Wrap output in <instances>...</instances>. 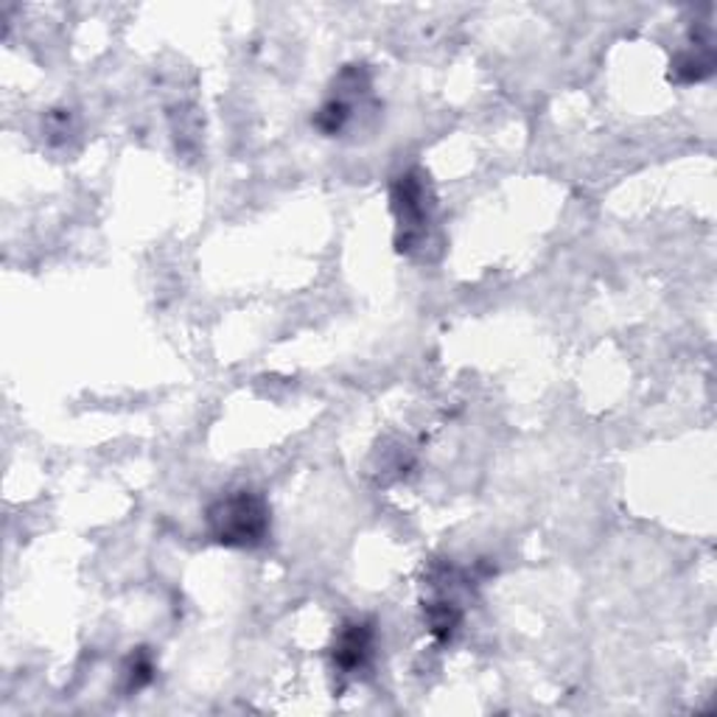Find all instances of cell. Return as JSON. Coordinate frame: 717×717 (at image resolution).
Instances as JSON below:
<instances>
[{"instance_id": "obj_6", "label": "cell", "mask_w": 717, "mask_h": 717, "mask_svg": "<svg viewBox=\"0 0 717 717\" xmlns=\"http://www.w3.org/2000/svg\"><path fill=\"white\" fill-rule=\"evenodd\" d=\"M151 675H155V664H151V658L146 656L144 651L135 653V656L129 658L127 669H124V678H127L129 693H138V689H144L146 684L151 682Z\"/></svg>"}, {"instance_id": "obj_3", "label": "cell", "mask_w": 717, "mask_h": 717, "mask_svg": "<svg viewBox=\"0 0 717 717\" xmlns=\"http://www.w3.org/2000/svg\"><path fill=\"white\" fill-rule=\"evenodd\" d=\"M373 642H376L373 622L368 620L345 622L337 642H334V667L342 669L345 675L362 669L365 664L370 662V656H373Z\"/></svg>"}, {"instance_id": "obj_1", "label": "cell", "mask_w": 717, "mask_h": 717, "mask_svg": "<svg viewBox=\"0 0 717 717\" xmlns=\"http://www.w3.org/2000/svg\"><path fill=\"white\" fill-rule=\"evenodd\" d=\"M208 536L222 547L253 549L270 536V507L255 491H230L205 513Z\"/></svg>"}, {"instance_id": "obj_2", "label": "cell", "mask_w": 717, "mask_h": 717, "mask_svg": "<svg viewBox=\"0 0 717 717\" xmlns=\"http://www.w3.org/2000/svg\"><path fill=\"white\" fill-rule=\"evenodd\" d=\"M392 211L398 217V250L412 253L426 242L432 222V199L421 171H404L392 182Z\"/></svg>"}, {"instance_id": "obj_5", "label": "cell", "mask_w": 717, "mask_h": 717, "mask_svg": "<svg viewBox=\"0 0 717 717\" xmlns=\"http://www.w3.org/2000/svg\"><path fill=\"white\" fill-rule=\"evenodd\" d=\"M711 67H715L711 40H704V43L695 45V51H682L675 56L673 76L684 85H693V82H704L706 76H711Z\"/></svg>"}, {"instance_id": "obj_4", "label": "cell", "mask_w": 717, "mask_h": 717, "mask_svg": "<svg viewBox=\"0 0 717 717\" xmlns=\"http://www.w3.org/2000/svg\"><path fill=\"white\" fill-rule=\"evenodd\" d=\"M426 625L429 631H432L434 640L441 642H449L454 636V631L460 628V622H463V609L457 605V600H452L449 594H437L434 600H429L426 603Z\"/></svg>"}]
</instances>
